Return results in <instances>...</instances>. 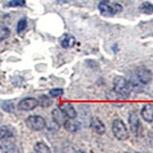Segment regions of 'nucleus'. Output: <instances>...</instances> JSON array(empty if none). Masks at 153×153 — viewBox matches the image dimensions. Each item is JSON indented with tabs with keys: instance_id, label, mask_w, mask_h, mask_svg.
Returning a JSON list of instances; mask_svg holds the SVG:
<instances>
[{
	"instance_id": "1",
	"label": "nucleus",
	"mask_w": 153,
	"mask_h": 153,
	"mask_svg": "<svg viewBox=\"0 0 153 153\" xmlns=\"http://www.w3.org/2000/svg\"><path fill=\"white\" fill-rule=\"evenodd\" d=\"M113 88L117 95L122 98H127L131 92V85L123 76H116L113 80Z\"/></svg>"
},
{
	"instance_id": "2",
	"label": "nucleus",
	"mask_w": 153,
	"mask_h": 153,
	"mask_svg": "<svg viewBox=\"0 0 153 153\" xmlns=\"http://www.w3.org/2000/svg\"><path fill=\"white\" fill-rule=\"evenodd\" d=\"M99 10L103 16H113L123 11V6L119 3L111 4L109 0H102L99 4Z\"/></svg>"
},
{
	"instance_id": "3",
	"label": "nucleus",
	"mask_w": 153,
	"mask_h": 153,
	"mask_svg": "<svg viewBox=\"0 0 153 153\" xmlns=\"http://www.w3.org/2000/svg\"><path fill=\"white\" fill-rule=\"evenodd\" d=\"M112 131H113L114 136L120 141L126 140V139L128 138V135H129L126 123H124L122 120H120V119L115 120V121L113 122V123H112Z\"/></svg>"
},
{
	"instance_id": "4",
	"label": "nucleus",
	"mask_w": 153,
	"mask_h": 153,
	"mask_svg": "<svg viewBox=\"0 0 153 153\" xmlns=\"http://www.w3.org/2000/svg\"><path fill=\"white\" fill-rule=\"evenodd\" d=\"M26 126L35 131H40L43 130L46 126V121L45 119L41 116H30L26 119Z\"/></svg>"
},
{
	"instance_id": "5",
	"label": "nucleus",
	"mask_w": 153,
	"mask_h": 153,
	"mask_svg": "<svg viewBox=\"0 0 153 153\" xmlns=\"http://www.w3.org/2000/svg\"><path fill=\"white\" fill-rule=\"evenodd\" d=\"M152 73L146 67H139L136 70V78L142 84H148L152 79Z\"/></svg>"
},
{
	"instance_id": "6",
	"label": "nucleus",
	"mask_w": 153,
	"mask_h": 153,
	"mask_svg": "<svg viewBox=\"0 0 153 153\" xmlns=\"http://www.w3.org/2000/svg\"><path fill=\"white\" fill-rule=\"evenodd\" d=\"M38 106V100L35 98H26L20 100L18 103V108L23 111H32Z\"/></svg>"
},
{
	"instance_id": "7",
	"label": "nucleus",
	"mask_w": 153,
	"mask_h": 153,
	"mask_svg": "<svg viewBox=\"0 0 153 153\" xmlns=\"http://www.w3.org/2000/svg\"><path fill=\"white\" fill-rule=\"evenodd\" d=\"M0 149L6 152L17 151L16 147V143H14V141H13V137L1 139V140H0Z\"/></svg>"
},
{
	"instance_id": "8",
	"label": "nucleus",
	"mask_w": 153,
	"mask_h": 153,
	"mask_svg": "<svg viewBox=\"0 0 153 153\" xmlns=\"http://www.w3.org/2000/svg\"><path fill=\"white\" fill-rule=\"evenodd\" d=\"M52 117L54 122L57 124L59 126H64L65 122L67 121V116L65 115V113L62 111L60 108H56L52 111Z\"/></svg>"
},
{
	"instance_id": "9",
	"label": "nucleus",
	"mask_w": 153,
	"mask_h": 153,
	"mask_svg": "<svg viewBox=\"0 0 153 153\" xmlns=\"http://www.w3.org/2000/svg\"><path fill=\"white\" fill-rule=\"evenodd\" d=\"M141 116L147 123L153 122V104L146 103L143 106L141 110Z\"/></svg>"
},
{
	"instance_id": "10",
	"label": "nucleus",
	"mask_w": 153,
	"mask_h": 153,
	"mask_svg": "<svg viewBox=\"0 0 153 153\" xmlns=\"http://www.w3.org/2000/svg\"><path fill=\"white\" fill-rule=\"evenodd\" d=\"M60 45L65 48V49H69V48L74 47V45L76 44V38L74 36L70 35V33H66V35H63L59 39Z\"/></svg>"
},
{
	"instance_id": "11",
	"label": "nucleus",
	"mask_w": 153,
	"mask_h": 153,
	"mask_svg": "<svg viewBox=\"0 0 153 153\" xmlns=\"http://www.w3.org/2000/svg\"><path fill=\"white\" fill-rule=\"evenodd\" d=\"M91 127L93 130L100 135H102L105 133V126L99 118H93L91 120Z\"/></svg>"
},
{
	"instance_id": "12",
	"label": "nucleus",
	"mask_w": 153,
	"mask_h": 153,
	"mask_svg": "<svg viewBox=\"0 0 153 153\" xmlns=\"http://www.w3.org/2000/svg\"><path fill=\"white\" fill-rule=\"evenodd\" d=\"M128 122H129V124H130L131 131L134 134H137V132L139 131V128H140V120H139L137 113L135 112L130 113L128 118Z\"/></svg>"
},
{
	"instance_id": "13",
	"label": "nucleus",
	"mask_w": 153,
	"mask_h": 153,
	"mask_svg": "<svg viewBox=\"0 0 153 153\" xmlns=\"http://www.w3.org/2000/svg\"><path fill=\"white\" fill-rule=\"evenodd\" d=\"M62 111L65 113L68 119H76V111L74 108V106L69 102H63L59 107Z\"/></svg>"
},
{
	"instance_id": "14",
	"label": "nucleus",
	"mask_w": 153,
	"mask_h": 153,
	"mask_svg": "<svg viewBox=\"0 0 153 153\" xmlns=\"http://www.w3.org/2000/svg\"><path fill=\"white\" fill-rule=\"evenodd\" d=\"M63 126L67 131L74 133L80 128V123L78 121H75V119H67Z\"/></svg>"
},
{
	"instance_id": "15",
	"label": "nucleus",
	"mask_w": 153,
	"mask_h": 153,
	"mask_svg": "<svg viewBox=\"0 0 153 153\" xmlns=\"http://www.w3.org/2000/svg\"><path fill=\"white\" fill-rule=\"evenodd\" d=\"M139 11L143 14H152L153 13V4L150 2H143L139 6Z\"/></svg>"
},
{
	"instance_id": "16",
	"label": "nucleus",
	"mask_w": 153,
	"mask_h": 153,
	"mask_svg": "<svg viewBox=\"0 0 153 153\" xmlns=\"http://www.w3.org/2000/svg\"><path fill=\"white\" fill-rule=\"evenodd\" d=\"M13 137V131L10 126H1L0 127V140L5 138Z\"/></svg>"
},
{
	"instance_id": "17",
	"label": "nucleus",
	"mask_w": 153,
	"mask_h": 153,
	"mask_svg": "<svg viewBox=\"0 0 153 153\" xmlns=\"http://www.w3.org/2000/svg\"><path fill=\"white\" fill-rule=\"evenodd\" d=\"M33 149H35L36 152H38V153H48V152H51V149L49 148L45 143L43 142H38L36 143L35 147H33Z\"/></svg>"
},
{
	"instance_id": "18",
	"label": "nucleus",
	"mask_w": 153,
	"mask_h": 153,
	"mask_svg": "<svg viewBox=\"0 0 153 153\" xmlns=\"http://www.w3.org/2000/svg\"><path fill=\"white\" fill-rule=\"evenodd\" d=\"M38 100V105H40L41 107L43 108H46V107H49L50 105L52 104V100L47 97V96H40L39 97V100Z\"/></svg>"
},
{
	"instance_id": "19",
	"label": "nucleus",
	"mask_w": 153,
	"mask_h": 153,
	"mask_svg": "<svg viewBox=\"0 0 153 153\" xmlns=\"http://www.w3.org/2000/svg\"><path fill=\"white\" fill-rule=\"evenodd\" d=\"M11 35V30L7 26H0V41L7 39Z\"/></svg>"
},
{
	"instance_id": "20",
	"label": "nucleus",
	"mask_w": 153,
	"mask_h": 153,
	"mask_svg": "<svg viewBox=\"0 0 153 153\" xmlns=\"http://www.w3.org/2000/svg\"><path fill=\"white\" fill-rule=\"evenodd\" d=\"M26 5L25 0H11L8 4V7H24Z\"/></svg>"
},
{
	"instance_id": "21",
	"label": "nucleus",
	"mask_w": 153,
	"mask_h": 153,
	"mask_svg": "<svg viewBox=\"0 0 153 153\" xmlns=\"http://www.w3.org/2000/svg\"><path fill=\"white\" fill-rule=\"evenodd\" d=\"M27 28V19L26 18H22L20 20L18 21L17 23V33H22L23 31H25Z\"/></svg>"
},
{
	"instance_id": "22",
	"label": "nucleus",
	"mask_w": 153,
	"mask_h": 153,
	"mask_svg": "<svg viewBox=\"0 0 153 153\" xmlns=\"http://www.w3.org/2000/svg\"><path fill=\"white\" fill-rule=\"evenodd\" d=\"M49 94L51 97H59V96L63 95V89L61 88H53L49 91Z\"/></svg>"
},
{
	"instance_id": "23",
	"label": "nucleus",
	"mask_w": 153,
	"mask_h": 153,
	"mask_svg": "<svg viewBox=\"0 0 153 153\" xmlns=\"http://www.w3.org/2000/svg\"><path fill=\"white\" fill-rule=\"evenodd\" d=\"M68 0H57V2L59 3H60V4H62V3H66Z\"/></svg>"
}]
</instances>
